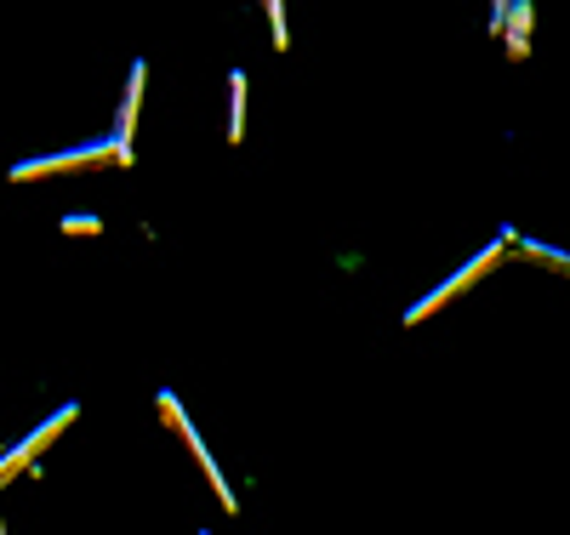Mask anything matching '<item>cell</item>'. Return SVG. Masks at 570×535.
<instances>
[{
    "label": "cell",
    "mask_w": 570,
    "mask_h": 535,
    "mask_svg": "<svg viewBox=\"0 0 570 535\" xmlns=\"http://www.w3.org/2000/svg\"><path fill=\"white\" fill-rule=\"evenodd\" d=\"M497 257H502V246H497V251H485L480 262H468L462 274H451V279H445V285L434 290V297H428V303H416V308H411V319H428V314H434V308H440L445 297H456V290H462V285H473V279H480V274H485V268H491Z\"/></svg>",
    "instance_id": "obj_1"
},
{
    "label": "cell",
    "mask_w": 570,
    "mask_h": 535,
    "mask_svg": "<svg viewBox=\"0 0 570 535\" xmlns=\"http://www.w3.org/2000/svg\"><path fill=\"white\" fill-rule=\"evenodd\" d=\"M69 422H75V405H69V410H58L52 422H46V427L35 433V439H23V445H18V450L7 456V462H0V478H12V473H18V467H23V462H29L35 450H40V445H52V439H58V433H63Z\"/></svg>",
    "instance_id": "obj_2"
}]
</instances>
